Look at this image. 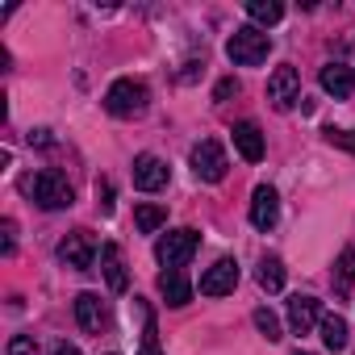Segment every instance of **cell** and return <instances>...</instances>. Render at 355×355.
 <instances>
[{
    "label": "cell",
    "instance_id": "28",
    "mask_svg": "<svg viewBox=\"0 0 355 355\" xmlns=\"http://www.w3.org/2000/svg\"><path fill=\"white\" fill-rule=\"evenodd\" d=\"M51 355H84V351H80L76 343H55V351H51Z\"/></svg>",
    "mask_w": 355,
    "mask_h": 355
},
{
    "label": "cell",
    "instance_id": "27",
    "mask_svg": "<svg viewBox=\"0 0 355 355\" xmlns=\"http://www.w3.org/2000/svg\"><path fill=\"white\" fill-rule=\"evenodd\" d=\"M96 197H101V209L109 214V209H113V189H109V184H96Z\"/></svg>",
    "mask_w": 355,
    "mask_h": 355
},
{
    "label": "cell",
    "instance_id": "14",
    "mask_svg": "<svg viewBox=\"0 0 355 355\" xmlns=\"http://www.w3.org/2000/svg\"><path fill=\"white\" fill-rule=\"evenodd\" d=\"M230 134H234V146H239V155H243L247 163H259V159H263V134H259L255 121H239Z\"/></svg>",
    "mask_w": 355,
    "mask_h": 355
},
{
    "label": "cell",
    "instance_id": "20",
    "mask_svg": "<svg viewBox=\"0 0 355 355\" xmlns=\"http://www.w3.org/2000/svg\"><path fill=\"white\" fill-rule=\"evenodd\" d=\"M134 309L142 313V355H163V351H159V330H155V313H150V305L134 297Z\"/></svg>",
    "mask_w": 355,
    "mask_h": 355
},
{
    "label": "cell",
    "instance_id": "24",
    "mask_svg": "<svg viewBox=\"0 0 355 355\" xmlns=\"http://www.w3.org/2000/svg\"><path fill=\"white\" fill-rule=\"evenodd\" d=\"M9 355H38V343L30 334H13L9 338Z\"/></svg>",
    "mask_w": 355,
    "mask_h": 355
},
{
    "label": "cell",
    "instance_id": "16",
    "mask_svg": "<svg viewBox=\"0 0 355 355\" xmlns=\"http://www.w3.org/2000/svg\"><path fill=\"white\" fill-rule=\"evenodd\" d=\"M76 322H80L84 330H101V326H105V305H101L96 293H80V297H76Z\"/></svg>",
    "mask_w": 355,
    "mask_h": 355
},
{
    "label": "cell",
    "instance_id": "29",
    "mask_svg": "<svg viewBox=\"0 0 355 355\" xmlns=\"http://www.w3.org/2000/svg\"><path fill=\"white\" fill-rule=\"evenodd\" d=\"M13 234H17V226L5 222V255H13Z\"/></svg>",
    "mask_w": 355,
    "mask_h": 355
},
{
    "label": "cell",
    "instance_id": "3",
    "mask_svg": "<svg viewBox=\"0 0 355 355\" xmlns=\"http://www.w3.org/2000/svg\"><path fill=\"white\" fill-rule=\"evenodd\" d=\"M193 171H197V180H205V184H218V180H226V146L218 142V138H201L197 146H193Z\"/></svg>",
    "mask_w": 355,
    "mask_h": 355
},
{
    "label": "cell",
    "instance_id": "5",
    "mask_svg": "<svg viewBox=\"0 0 355 355\" xmlns=\"http://www.w3.org/2000/svg\"><path fill=\"white\" fill-rule=\"evenodd\" d=\"M26 189L34 193V201H38L46 214H55V209H67V205H71V184L63 180L59 171H38Z\"/></svg>",
    "mask_w": 355,
    "mask_h": 355
},
{
    "label": "cell",
    "instance_id": "4",
    "mask_svg": "<svg viewBox=\"0 0 355 355\" xmlns=\"http://www.w3.org/2000/svg\"><path fill=\"white\" fill-rule=\"evenodd\" d=\"M105 109L113 117H138L146 109V84H138V80H113L109 92H105Z\"/></svg>",
    "mask_w": 355,
    "mask_h": 355
},
{
    "label": "cell",
    "instance_id": "13",
    "mask_svg": "<svg viewBox=\"0 0 355 355\" xmlns=\"http://www.w3.org/2000/svg\"><path fill=\"white\" fill-rule=\"evenodd\" d=\"M101 272H105V284H109V293H125L130 276H125V263H121V251H117V243H105V247H101Z\"/></svg>",
    "mask_w": 355,
    "mask_h": 355
},
{
    "label": "cell",
    "instance_id": "22",
    "mask_svg": "<svg viewBox=\"0 0 355 355\" xmlns=\"http://www.w3.org/2000/svg\"><path fill=\"white\" fill-rule=\"evenodd\" d=\"M247 13H251V21H259V26H276V21L284 17V9L276 5V0H251Z\"/></svg>",
    "mask_w": 355,
    "mask_h": 355
},
{
    "label": "cell",
    "instance_id": "10",
    "mask_svg": "<svg viewBox=\"0 0 355 355\" xmlns=\"http://www.w3.org/2000/svg\"><path fill=\"white\" fill-rule=\"evenodd\" d=\"M234 284H239V263L234 259H218L201 276V293L205 297H226V293H234Z\"/></svg>",
    "mask_w": 355,
    "mask_h": 355
},
{
    "label": "cell",
    "instance_id": "1",
    "mask_svg": "<svg viewBox=\"0 0 355 355\" xmlns=\"http://www.w3.org/2000/svg\"><path fill=\"white\" fill-rule=\"evenodd\" d=\"M268 51H272V38H268L263 30H255V26L234 30L230 42H226V55H230L234 67H259V63L268 59Z\"/></svg>",
    "mask_w": 355,
    "mask_h": 355
},
{
    "label": "cell",
    "instance_id": "11",
    "mask_svg": "<svg viewBox=\"0 0 355 355\" xmlns=\"http://www.w3.org/2000/svg\"><path fill=\"white\" fill-rule=\"evenodd\" d=\"M322 322V309H318V297H293L288 301V326H293V334H309L313 326Z\"/></svg>",
    "mask_w": 355,
    "mask_h": 355
},
{
    "label": "cell",
    "instance_id": "12",
    "mask_svg": "<svg viewBox=\"0 0 355 355\" xmlns=\"http://www.w3.org/2000/svg\"><path fill=\"white\" fill-rule=\"evenodd\" d=\"M159 293H163V301H167V305H175V309L193 301V284H189V276H184L180 268L159 272Z\"/></svg>",
    "mask_w": 355,
    "mask_h": 355
},
{
    "label": "cell",
    "instance_id": "9",
    "mask_svg": "<svg viewBox=\"0 0 355 355\" xmlns=\"http://www.w3.org/2000/svg\"><path fill=\"white\" fill-rule=\"evenodd\" d=\"M276 222H280V197H276V189L259 184L251 193V226L255 230H272Z\"/></svg>",
    "mask_w": 355,
    "mask_h": 355
},
{
    "label": "cell",
    "instance_id": "6",
    "mask_svg": "<svg viewBox=\"0 0 355 355\" xmlns=\"http://www.w3.org/2000/svg\"><path fill=\"white\" fill-rule=\"evenodd\" d=\"M59 259L67 268H76V272H88L96 263V239H92V230H71L59 243Z\"/></svg>",
    "mask_w": 355,
    "mask_h": 355
},
{
    "label": "cell",
    "instance_id": "15",
    "mask_svg": "<svg viewBox=\"0 0 355 355\" xmlns=\"http://www.w3.org/2000/svg\"><path fill=\"white\" fill-rule=\"evenodd\" d=\"M322 88H326L330 96L347 101V96H351V88H355L351 67H347V63H326V67H322Z\"/></svg>",
    "mask_w": 355,
    "mask_h": 355
},
{
    "label": "cell",
    "instance_id": "25",
    "mask_svg": "<svg viewBox=\"0 0 355 355\" xmlns=\"http://www.w3.org/2000/svg\"><path fill=\"white\" fill-rule=\"evenodd\" d=\"M326 138H330L334 146H347V150H355V130H326Z\"/></svg>",
    "mask_w": 355,
    "mask_h": 355
},
{
    "label": "cell",
    "instance_id": "19",
    "mask_svg": "<svg viewBox=\"0 0 355 355\" xmlns=\"http://www.w3.org/2000/svg\"><path fill=\"white\" fill-rule=\"evenodd\" d=\"M255 276H259V288H263V293H280V288H284V263H280L276 255H263Z\"/></svg>",
    "mask_w": 355,
    "mask_h": 355
},
{
    "label": "cell",
    "instance_id": "17",
    "mask_svg": "<svg viewBox=\"0 0 355 355\" xmlns=\"http://www.w3.org/2000/svg\"><path fill=\"white\" fill-rule=\"evenodd\" d=\"M318 326H322L326 351H347V338H351V334H347V318H343V313H326Z\"/></svg>",
    "mask_w": 355,
    "mask_h": 355
},
{
    "label": "cell",
    "instance_id": "7",
    "mask_svg": "<svg viewBox=\"0 0 355 355\" xmlns=\"http://www.w3.org/2000/svg\"><path fill=\"white\" fill-rule=\"evenodd\" d=\"M268 101H272L276 109H293V105L301 101V76H297L293 63H284V67L272 71V80H268Z\"/></svg>",
    "mask_w": 355,
    "mask_h": 355
},
{
    "label": "cell",
    "instance_id": "26",
    "mask_svg": "<svg viewBox=\"0 0 355 355\" xmlns=\"http://www.w3.org/2000/svg\"><path fill=\"white\" fill-rule=\"evenodd\" d=\"M239 92V80H222L218 88H214V101H226V96H234Z\"/></svg>",
    "mask_w": 355,
    "mask_h": 355
},
{
    "label": "cell",
    "instance_id": "21",
    "mask_svg": "<svg viewBox=\"0 0 355 355\" xmlns=\"http://www.w3.org/2000/svg\"><path fill=\"white\" fill-rule=\"evenodd\" d=\"M134 226H138L142 234H155L159 226H167V209H163V205H138V209H134Z\"/></svg>",
    "mask_w": 355,
    "mask_h": 355
},
{
    "label": "cell",
    "instance_id": "2",
    "mask_svg": "<svg viewBox=\"0 0 355 355\" xmlns=\"http://www.w3.org/2000/svg\"><path fill=\"white\" fill-rule=\"evenodd\" d=\"M197 247H201V234L197 230H171V234H163L159 243H155V259L163 263V268H184L193 255H197Z\"/></svg>",
    "mask_w": 355,
    "mask_h": 355
},
{
    "label": "cell",
    "instance_id": "23",
    "mask_svg": "<svg viewBox=\"0 0 355 355\" xmlns=\"http://www.w3.org/2000/svg\"><path fill=\"white\" fill-rule=\"evenodd\" d=\"M255 330H259L268 343H280V338H284V334H280V318H276L268 305H259V309H255Z\"/></svg>",
    "mask_w": 355,
    "mask_h": 355
},
{
    "label": "cell",
    "instance_id": "18",
    "mask_svg": "<svg viewBox=\"0 0 355 355\" xmlns=\"http://www.w3.org/2000/svg\"><path fill=\"white\" fill-rule=\"evenodd\" d=\"M351 288H355V247H347L334 259V293L338 297H351Z\"/></svg>",
    "mask_w": 355,
    "mask_h": 355
},
{
    "label": "cell",
    "instance_id": "30",
    "mask_svg": "<svg viewBox=\"0 0 355 355\" xmlns=\"http://www.w3.org/2000/svg\"><path fill=\"white\" fill-rule=\"evenodd\" d=\"M293 355H309V351H293Z\"/></svg>",
    "mask_w": 355,
    "mask_h": 355
},
{
    "label": "cell",
    "instance_id": "8",
    "mask_svg": "<svg viewBox=\"0 0 355 355\" xmlns=\"http://www.w3.org/2000/svg\"><path fill=\"white\" fill-rule=\"evenodd\" d=\"M167 180H171V171H167V163L159 159V155H134V189H142V193H159V189H167Z\"/></svg>",
    "mask_w": 355,
    "mask_h": 355
}]
</instances>
